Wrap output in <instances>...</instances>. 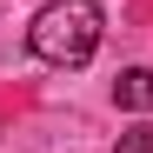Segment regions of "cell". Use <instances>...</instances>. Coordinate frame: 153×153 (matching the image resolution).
Segmentation results:
<instances>
[{"instance_id": "cell-1", "label": "cell", "mask_w": 153, "mask_h": 153, "mask_svg": "<svg viewBox=\"0 0 153 153\" xmlns=\"http://www.w3.org/2000/svg\"><path fill=\"white\" fill-rule=\"evenodd\" d=\"M100 33H107V20H100L93 0H47L27 27V47L47 67H87L100 53Z\"/></svg>"}, {"instance_id": "cell-2", "label": "cell", "mask_w": 153, "mask_h": 153, "mask_svg": "<svg viewBox=\"0 0 153 153\" xmlns=\"http://www.w3.org/2000/svg\"><path fill=\"white\" fill-rule=\"evenodd\" d=\"M113 107H126V113H153V73H146V67H126L120 80H113Z\"/></svg>"}, {"instance_id": "cell-3", "label": "cell", "mask_w": 153, "mask_h": 153, "mask_svg": "<svg viewBox=\"0 0 153 153\" xmlns=\"http://www.w3.org/2000/svg\"><path fill=\"white\" fill-rule=\"evenodd\" d=\"M113 153H153V126H133V133H120Z\"/></svg>"}]
</instances>
